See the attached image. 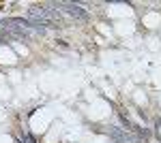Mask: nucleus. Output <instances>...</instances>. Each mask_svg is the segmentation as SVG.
I'll return each instance as SVG.
<instances>
[{
  "label": "nucleus",
  "instance_id": "f257e3e1",
  "mask_svg": "<svg viewBox=\"0 0 161 143\" xmlns=\"http://www.w3.org/2000/svg\"><path fill=\"white\" fill-rule=\"evenodd\" d=\"M28 19L37 24H58L60 22V11L54 9V4H41V7H30L28 9Z\"/></svg>",
  "mask_w": 161,
  "mask_h": 143
},
{
  "label": "nucleus",
  "instance_id": "f03ea898",
  "mask_svg": "<svg viewBox=\"0 0 161 143\" xmlns=\"http://www.w3.org/2000/svg\"><path fill=\"white\" fill-rule=\"evenodd\" d=\"M56 9H62V11L67 13V15H71L75 19H86L88 13L80 7V4H73V2H58V4H54Z\"/></svg>",
  "mask_w": 161,
  "mask_h": 143
},
{
  "label": "nucleus",
  "instance_id": "7ed1b4c3",
  "mask_svg": "<svg viewBox=\"0 0 161 143\" xmlns=\"http://www.w3.org/2000/svg\"><path fill=\"white\" fill-rule=\"evenodd\" d=\"M22 143H28V139H24V141H22Z\"/></svg>",
  "mask_w": 161,
  "mask_h": 143
}]
</instances>
